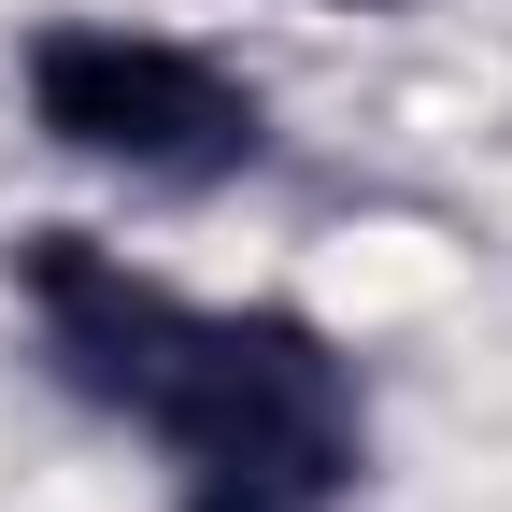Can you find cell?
I'll use <instances>...</instances> for the list:
<instances>
[{
    "label": "cell",
    "mask_w": 512,
    "mask_h": 512,
    "mask_svg": "<svg viewBox=\"0 0 512 512\" xmlns=\"http://www.w3.org/2000/svg\"><path fill=\"white\" fill-rule=\"evenodd\" d=\"M15 285H29V328L57 356V384L143 427L171 456L185 512H342L356 498L370 399H356V356L313 313H285V299L214 313L157 271H128L86 228H29Z\"/></svg>",
    "instance_id": "obj_1"
},
{
    "label": "cell",
    "mask_w": 512,
    "mask_h": 512,
    "mask_svg": "<svg viewBox=\"0 0 512 512\" xmlns=\"http://www.w3.org/2000/svg\"><path fill=\"white\" fill-rule=\"evenodd\" d=\"M15 86H29V128L57 157L128 171V185H242L271 157V100H256L228 57L171 43V29L57 15V29H29Z\"/></svg>",
    "instance_id": "obj_2"
},
{
    "label": "cell",
    "mask_w": 512,
    "mask_h": 512,
    "mask_svg": "<svg viewBox=\"0 0 512 512\" xmlns=\"http://www.w3.org/2000/svg\"><path fill=\"white\" fill-rule=\"evenodd\" d=\"M313 15H399V0H313Z\"/></svg>",
    "instance_id": "obj_3"
}]
</instances>
